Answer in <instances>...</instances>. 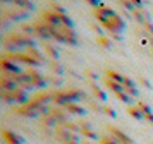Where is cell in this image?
Masks as SVG:
<instances>
[{
    "mask_svg": "<svg viewBox=\"0 0 153 144\" xmlns=\"http://www.w3.org/2000/svg\"><path fill=\"white\" fill-rule=\"evenodd\" d=\"M19 115H24V117H31V118H35V117H40V115H48L50 113V108L48 105H43L42 101H38L35 98H31L26 105H22L19 108L16 110Z\"/></svg>",
    "mask_w": 153,
    "mask_h": 144,
    "instance_id": "1",
    "label": "cell"
},
{
    "mask_svg": "<svg viewBox=\"0 0 153 144\" xmlns=\"http://www.w3.org/2000/svg\"><path fill=\"white\" fill-rule=\"evenodd\" d=\"M50 29H52V40H57L60 43H67V45H72V47L77 45V36L74 27L62 26V27H50Z\"/></svg>",
    "mask_w": 153,
    "mask_h": 144,
    "instance_id": "2",
    "label": "cell"
},
{
    "mask_svg": "<svg viewBox=\"0 0 153 144\" xmlns=\"http://www.w3.org/2000/svg\"><path fill=\"white\" fill-rule=\"evenodd\" d=\"M50 27H62V26H67V27H72L74 22L71 19L69 16H60V14H55L53 10H47L43 12V17H42Z\"/></svg>",
    "mask_w": 153,
    "mask_h": 144,
    "instance_id": "3",
    "label": "cell"
},
{
    "mask_svg": "<svg viewBox=\"0 0 153 144\" xmlns=\"http://www.w3.org/2000/svg\"><path fill=\"white\" fill-rule=\"evenodd\" d=\"M0 96H2V100L5 103H9V105H12V103H17V105H26V103L29 101V95L26 89H16V91H2L0 93Z\"/></svg>",
    "mask_w": 153,
    "mask_h": 144,
    "instance_id": "4",
    "label": "cell"
},
{
    "mask_svg": "<svg viewBox=\"0 0 153 144\" xmlns=\"http://www.w3.org/2000/svg\"><path fill=\"white\" fill-rule=\"evenodd\" d=\"M55 137L59 139L60 144H81L79 134H74L64 127H55Z\"/></svg>",
    "mask_w": 153,
    "mask_h": 144,
    "instance_id": "5",
    "label": "cell"
},
{
    "mask_svg": "<svg viewBox=\"0 0 153 144\" xmlns=\"http://www.w3.org/2000/svg\"><path fill=\"white\" fill-rule=\"evenodd\" d=\"M102 26L107 29V33H119L120 34V31H124V21L120 19V16H117V14H114V16H110L108 19L105 21Z\"/></svg>",
    "mask_w": 153,
    "mask_h": 144,
    "instance_id": "6",
    "label": "cell"
},
{
    "mask_svg": "<svg viewBox=\"0 0 153 144\" xmlns=\"http://www.w3.org/2000/svg\"><path fill=\"white\" fill-rule=\"evenodd\" d=\"M33 27H35L36 34H38L42 40H50V38H52V29H50V26L43 19L35 21V22H33Z\"/></svg>",
    "mask_w": 153,
    "mask_h": 144,
    "instance_id": "7",
    "label": "cell"
},
{
    "mask_svg": "<svg viewBox=\"0 0 153 144\" xmlns=\"http://www.w3.org/2000/svg\"><path fill=\"white\" fill-rule=\"evenodd\" d=\"M0 67H2V72H7V74H21V72H24L21 69V65L17 64V62H12V60H9V58H4L2 57V60H0Z\"/></svg>",
    "mask_w": 153,
    "mask_h": 144,
    "instance_id": "8",
    "label": "cell"
},
{
    "mask_svg": "<svg viewBox=\"0 0 153 144\" xmlns=\"http://www.w3.org/2000/svg\"><path fill=\"white\" fill-rule=\"evenodd\" d=\"M114 14H115V12H114L108 5H105V4H102L98 9H93V16L97 17V21L100 22V24H103L105 21L108 19L110 16H114Z\"/></svg>",
    "mask_w": 153,
    "mask_h": 144,
    "instance_id": "9",
    "label": "cell"
},
{
    "mask_svg": "<svg viewBox=\"0 0 153 144\" xmlns=\"http://www.w3.org/2000/svg\"><path fill=\"white\" fill-rule=\"evenodd\" d=\"M77 125H79V134H81L83 137H86V139H91V141H97V139H98V134L93 130V127H91L90 122L81 120Z\"/></svg>",
    "mask_w": 153,
    "mask_h": 144,
    "instance_id": "10",
    "label": "cell"
},
{
    "mask_svg": "<svg viewBox=\"0 0 153 144\" xmlns=\"http://www.w3.org/2000/svg\"><path fill=\"white\" fill-rule=\"evenodd\" d=\"M29 75H31V81H33V86H35V89L38 88H47V84H48V81H47V77L42 74V72H38L36 69H28Z\"/></svg>",
    "mask_w": 153,
    "mask_h": 144,
    "instance_id": "11",
    "label": "cell"
},
{
    "mask_svg": "<svg viewBox=\"0 0 153 144\" xmlns=\"http://www.w3.org/2000/svg\"><path fill=\"white\" fill-rule=\"evenodd\" d=\"M52 96H53V103H55L57 106H64V108H65L67 105L72 103V101H71V98H69L67 89H65V91H62V89H60V91H53Z\"/></svg>",
    "mask_w": 153,
    "mask_h": 144,
    "instance_id": "12",
    "label": "cell"
},
{
    "mask_svg": "<svg viewBox=\"0 0 153 144\" xmlns=\"http://www.w3.org/2000/svg\"><path fill=\"white\" fill-rule=\"evenodd\" d=\"M107 129H108V134H110V136H114L119 141V144H134V141H132L131 137L127 136V134H124L122 130H119L117 127L110 125V127H107Z\"/></svg>",
    "mask_w": 153,
    "mask_h": 144,
    "instance_id": "13",
    "label": "cell"
},
{
    "mask_svg": "<svg viewBox=\"0 0 153 144\" xmlns=\"http://www.w3.org/2000/svg\"><path fill=\"white\" fill-rule=\"evenodd\" d=\"M2 136H4V141L9 144H22L24 143V139L21 136H17L16 132H12V130H9V129L2 130Z\"/></svg>",
    "mask_w": 153,
    "mask_h": 144,
    "instance_id": "14",
    "label": "cell"
},
{
    "mask_svg": "<svg viewBox=\"0 0 153 144\" xmlns=\"http://www.w3.org/2000/svg\"><path fill=\"white\" fill-rule=\"evenodd\" d=\"M132 16H134V19L138 21L141 26H145L146 22H150V12L146 10L145 7H138V9L132 12Z\"/></svg>",
    "mask_w": 153,
    "mask_h": 144,
    "instance_id": "15",
    "label": "cell"
},
{
    "mask_svg": "<svg viewBox=\"0 0 153 144\" xmlns=\"http://www.w3.org/2000/svg\"><path fill=\"white\" fill-rule=\"evenodd\" d=\"M65 112L69 113V115H77V117H84L86 115V108L81 106V105H77V103H71L65 106Z\"/></svg>",
    "mask_w": 153,
    "mask_h": 144,
    "instance_id": "16",
    "label": "cell"
},
{
    "mask_svg": "<svg viewBox=\"0 0 153 144\" xmlns=\"http://www.w3.org/2000/svg\"><path fill=\"white\" fill-rule=\"evenodd\" d=\"M105 77L110 79V81L119 82V84H126V79H127L124 74H120V72H117V70H107V72H105Z\"/></svg>",
    "mask_w": 153,
    "mask_h": 144,
    "instance_id": "17",
    "label": "cell"
},
{
    "mask_svg": "<svg viewBox=\"0 0 153 144\" xmlns=\"http://www.w3.org/2000/svg\"><path fill=\"white\" fill-rule=\"evenodd\" d=\"M105 84H107V88H110V91H114L115 95H119V93H126V86L124 84H119V82H115V81H110V79H107V77H105Z\"/></svg>",
    "mask_w": 153,
    "mask_h": 144,
    "instance_id": "18",
    "label": "cell"
},
{
    "mask_svg": "<svg viewBox=\"0 0 153 144\" xmlns=\"http://www.w3.org/2000/svg\"><path fill=\"white\" fill-rule=\"evenodd\" d=\"M9 14V17H12L14 21H19V19H26V10H19L17 7H14L12 10H9V12H5V16Z\"/></svg>",
    "mask_w": 153,
    "mask_h": 144,
    "instance_id": "19",
    "label": "cell"
},
{
    "mask_svg": "<svg viewBox=\"0 0 153 144\" xmlns=\"http://www.w3.org/2000/svg\"><path fill=\"white\" fill-rule=\"evenodd\" d=\"M35 100L42 101L43 105H48L50 101H53V96H52V93H48V91H42V93H38V95L35 96Z\"/></svg>",
    "mask_w": 153,
    "mask_h": 144,
    "instance_id": "20",
    "label": "cell"
},
{
    "mask_svg": "<svg viewBox=\"0 0 153 144\" xmlns=\"http://www.w3.org/2000/svg\"><path fill=\"white\" fill-rule=\"evenodd\" d=\"M127 112H129V115L132 117V118H138V120H141V118H145V113L139 110V106L136 105V106H129L127 108Z\"/></svg>",
    "mask_w": 153,
    "mask_h": 144,
    "instance_id": "21",
    "label": "cell"
},
{
    "mask_svg": "<svg viewBox=\"0 0 153 144\" xmlns=\"http://www.w3.org/2000/svg\"><path fill=\"white\" fill-rule=\"evenodd\" d=\"M42 122L45 123V129H50V127H55L57 123H59V122L55 120V118H53V117L50 115V113H48V115H43V117H42Z\"/></svg>",
    "mask_w": 153,
    "mask_h": 144,
    "instance_id": "22",
    "label": "cell"
},
{
    "mask_svg": "<svg viewBox=\"0 0 153 144\" xmlns=\"http://www.w3.org/2000/svg\"><path fill=\"white\" fill-rule=\"evenodd\" d=\"M91 89H93V95L98 98V101H107V95H105L103 91L98 88L97 84H91Z\"/></svg>",
    "mask_w": 153,
    "mask_h": 144,
    "instance_id": "23",
    "label": "cell"
},
{
    "mask_svg": "<svg viewBox=\"0 0 153 144\" xmlns=\"http://www.w3.org/2000/svg\"><path fill=\"white\" fill-rule=\"evenodd\" d=\"M45 52L50 55V60H59V52L52 45H45Z\"/></svg>",
    "mask_w": 153,
    "mask_h": 144,
    "instance_id": "24",
    "label": "cell"
},
{
    "mask_svg": "<svg viewBox=\"0 0 153 144\" xmlns=\"http://www.w3.org/2000/svg\"><path fill=\"white\" fill-rule=\"evenodd\" d=\"M21 31H22L24 34H26V36H29V38H31V36H35V34H36L35 27L31 26V24H22V26H21Z\"/></svg>",
    "mask_w": 153,
    "mask_h": 144,
    "instance_id": "25",
    "label": "cell"
},
{
    "mask_svg": "<svg viewBox=\"0 0 153 144\" xmlns=\"http://www.w3.org/2000/svg\"><path fill=\"white\" fill-rule=\"evenodd\" d=\"M48 65H50V69H52V70H55L59 75L64 72V67L60 65V64H59V60H50V62H48Z\"/></svg>",
    "mask_w": 153,
    "mask_h": 144,
    "instance_id": "26",
    "label": "cell"
},
{
    "mask_svg": "<svg viewBox=\"0 0 153 144\" xmlns=\"http://www.w3.org/2000/svg\"><path fill=\"white\" fill-rule=\"evenodd\" d=\"M100 144H119V141L114 136H102L100 137Z\"/></svg>",
    "mask_w": 153,
    "mask_h": 144,
    "instance_id": "27",
    "label": "cell"
},
{
    "mask_svg": "<svg viewBox=\"0 0 153 144\" xmlns=\"http://www.w3.org/2000/svg\"><path fill=\"white\" fill-rule=\"evenodd\" d=\"M14 7H17V9H28V10L35 9L33 2H14Z\"/></svg>",
    "mask_w": 153,
    "mask_h": 144,
    "instance_id": "28",
    "label": "cell"
},
{
    "mask_svg": "<svg viewBox=\"0 0 153 144\" xmlns=\"http://www.w3.org/2000/svg\"><path fill=\"white\" fill-rule=\"evenodd\" d=\"M50 5H52V10H53L55 14H60V16H67V10H65V9L60 5V4H50Z\"/></svg>",
    "mask_w": 153,
    "mask_h": 144,
    "instance_id": "29",
    "label": "cell"
},
{
    "mask_svg": "<svg viewBox=\"0 0 153 144\" xmlns=\"http://www.w3.org/2000/svg\"><path fill=\"white\" fill-rule=\"evenodd\" d=\"M138 106H139V110H141V112L145 113V117H146V115H152V113H153L152 108H150V106H148V105H146L145 101H138Z\"/></svg>",
    "mask_w": 153,
    "mask_h": 144,
    "instance_id": "30",
    "label": "cell"
},
{
    "mask_svg": "<svg viewBox=\"0 0 153 144\" xmlns=\"http://www.w3.org/2000/svg\"><path fill=\"white\" fill-rule=\"evenodd\" d=\"M102 112H103V113H107V115L110 117V118H115V117H117V113H115V110H114V108H110V106H102Z\"/></svg>",
    "mask_w": 153,
    "mask_h": 144,
    "instance_id": "31",
    "label": "cell"
},
{
    "mask_svg": "<svg viewBox=\"0 0 153 144\" xmlns=\"http://www.w3.org/2000/svg\"><path fill=\"white\" fill-rule=\"evenodd\" d=\"M115 96H117L120 101H124V103H131L132 101V98L127 95V93H119V95H115Z\"/></svg>",
    "mask_w": 153,
    "mask_h": 144,
    "instance_id": "32",
    "label": "cell"
},
{
    "mask_svg": "<svg viewBox=\"0 0 153 144\" xmlns=\"http://www.w3.org/2000/svg\"><path fill=\"white\" fill-rule=\"evenodd\" d=\"M143 27H145L146 31H148V34H150V36H153V24H152V21H150V22H146Z\"/></svg>",
    "mask_w": 153,
    "mask_h": 144,
    "instance_id": "33",
    "label": "cell"
},
{
    "mask_svg": "<svg viewBox=\"0 0 153 144\" xmlns=\"http://www.w3.org/2000/svg\"><path fill=\"white\" fill-rule=\"evenodd\" d=\"M98 41H100V43H102L103 47H107V48H108V47H112L110 40H105V38H102V36H100V40H98Z\"/></svg>",
    "mask_w": 153,
    "mask_h": 144,
    "instance_id": "34",
    "label": "cell"
},
{
    "mask_svg": "<svg viewBox=\"0 0 153 144\" xmlns=\"http://www.w3.org/2000/svg\"><path fill=\"white\" fill-rule=\"evenodd\" d=\"M108 36H110V38H114V40H117V41L122 40V36H120L119 33H108Z\"/></svg>",
    "mask_w": 153,
    "mask_h": 144,
    "instance_id": "35",
    "label": "cell"
},
{
    "mask_svg": "<svg viewBox=\"0 0 153 144\" xmlns=\"http://www.w3.org/2000/svg\"><path fill=\"white\" fill-rule=\"evenodd\" d=\"M141 82H143V84H145L146 88H150V84H148V81H146V79H141Z\"/></svg>",
    "mask_w": 153,
    "mask_h": 144,
    "instance_id": "36",
    "label": "cell"
},
{
    "mask_svg": "<svg viewBox=\"0 0 153 144\" xmlns=\"http://www.w3.org/2000/svg\"><path fill=\"white\" fill-rule=\"evenodd\" d=\"M81 144H93V143H90V141H83Z\"/></svg>",
    "mask_w": 153,
    "mask_h": 144,
    "instance_id": "37",
    "label": "cell"
},
{
    "mask_svg": "<svg viewBox=\"0 0 153 144\" xmlns=\"http://www.w3.org/2000/svg\"><path fill=\"white\" fill-rule=\"evenodd\" d=\"M152 52H153V38H152Z\"/></svg>",
    "mask_w": 153,
    "mask_h": 144,
    "instance_id": "38",
    "label": "cell"
}]
</instances>
